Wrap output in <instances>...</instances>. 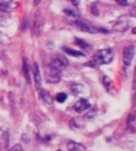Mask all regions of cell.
Returning a JSON list of instances; mask_svg holds the SVG:
<instances>
[{
  "instance_id": "1",
  "label": "cell",
  "mask_w": 136,
  "mask_h": 151,
  "mask_svg": "<svg viewBox=\"0 0 136 151\" xmlns=\"http://www.w3.org/2000/svg\"><path fill=\"white\" fill-rule=\"evenodd\" d=\"M114 58V51L111 48H106L104 50H98L95 55L89 62L88 65L91 67L98 68L104 64L111 63Z\"/></svg>"
},
{
  "instance_id": "2",
  "label": "cell",
  "mask_w": 136,
  "mask_h": 151,
  "mask_svg": "<svg viewBox=\"0 0 136 151\" xmlns=\"http://www.w3.org/2000/svg\"><path fill=\"white\" fill-rule=\"evenodd\" d=\"M68 64L69 62L66 56L62 55H56L51 59L50 63L48 64V67L61 72L68 66Z\"/></svg>"
},
{
  "instance_id": "3",
  "label": "cell",
  "mask_w": 136,
  "mask_h": 151,
  "mask_svg": "<svg viewBox=\"0 0 136 151\" xmlns=\"http://www.w3.org/2000/svg\"><path fill=\"white\" fill-rule=\"evenodd\" d=\"M75 25L80 29L81 31L85 32H89V33H95L98 32V28H96L95 27H94L90 22H88V21L83 20V19H77L74 22Z\"/></svg>"
},
{
  "instance_id": "4",
  "label": "cell",
  "mask_w": 136,
  "mask_h": 151,
  "mask_svg": "<svg viewBox=\"0 0 136 151\" xmlns=\"http://www.w3.org/2000/svg\"><path fill=\"white\" fill-rule=\"evenodd\" d=\"M61 71L48 67V69L45 71V80L47 82L51 84H56L61 81Z\"/></svg>"
},
{
  "instance_id": "5",
  "label": "cell",
  "mask_w": 136,
  "mask_h": 151,
  "mask_svg": "<svg viewBox=\"0 0 136 151\" xmlns=\"http://www.w3.org/2000/svg\"><path fill=\"white\" fill-rule=\"evenodd\" d=\"M135 56V47L133 45H128L124 48L122 53V61L125 66H130Z\"/></svg>"
},
{
  "instance_id": "6",
  "label": "cell",
  "mask_w": 136,
  "mask_h": 151,
  "mask_svg": "<svg viewBox=\"0 0 136 151\" xmlns=\"http://www.w3.org/2000/svg\"><path fill=\"white\" fill-rule=\"evenodd\" d=\"M90 104H89V102H88L87 99H85V98H81L79 99L75 105H74V109H75V111L77 112V113H78V114H81V113H83V111H85V110H87L89 108H90Z\"/></svg>"
},
{
  "instance_id": "7",
  "label": "cell",
  "mask_w": 136,
  "mask_h": 151,
  "mask_svg": "<svg viewBox=\"0 0 136 151\" xmlns=\"http://www.w3.org/2000/svg\"><path fill=\"white\" fill-rule=\"evenodd\" d=\"M11 16L7 10L0 9V27H8L11 23Z\"/></svg>"
},
{
  "instance_id": "8",
  "label": "cell",
  "mask_w": 136,
  "mask_h": 151,
  "mask_svg": "<svg viewBox=\"0 0 136 151\" xmlns=\"http://www.w3.org/2000/svg\"><path fill=\"white\" fill-rule=\"evenodd\" d=\"M33 75H34V81H35V86L37 90H40L42 85V78H41L40 70L38 64L34 63L33 64Z\"/></svg>"
},
{
  "instance_id": "9",
  "label": "cell",
  "mask_w": 136,
  "mask_h": 151,
  "mask_svg": "<svg viewBox=\"0 0 136 151\" xmlns=\"http://www.w3.org/2000/svg\"><path fill=\"white\" fill-rule=\"evenodd\" d=\"M67 150L68 151H86V148L83 144L74 141H70L66 145Z\"/></svg>"
},
{
  "instance_id": "10",
  "label": "cell",
  "mask_w": 136,
  "mask_h": 151,
  "mask_svg": "<svg viewBox=\"0 0 136 151\" xmlns=\"http://www.w3.org/2000/svg\"><path fill=\"white\" fill-rule=\"evenodd\" d=\"M40 96L43 101L47 104H52L54 102V99L50 93L45 89H40Z\"/></svg>"
},
{
  "instance_id": "11",
  "label": "cell",
  "mask_w": 136,
  "mask_h": 151,
  "mask_svg": "<svg viewBox=\"0 0 136 151\" xmlns=\"http://www.w3.org/2000/svg\"><path fill=\"white\" fill-rule=\"evenodd\" d=\"M23 73H24L25 79L26 80V82L30 85L31 84V77H30V68H29V64H28V60L24 57L23 58Z\"/></svg>"
},
{
  "instance_id": "12",
  "label": "cell",
  "mask_w": 136,
  "mask_h": 151,
  "mask_svg": "<svg viewBox=\"0 0 136 151\" xmlns=\"http://www.w3.org/2000/svg\"><path fill=\"white\" fill-rule=\"evenodd\" d=\"M63 50H64L66 53H67L68 55L72 56H75V57H82V56H85L84 53L79 51V50H73L72 48L69 47H63Z\"/></svg>"
},
{
  "instance_id": "13",
  "label": "cell",
  "mask_w": 136,
  "mask_h": 151,
  "mask_svg": "<svg viewBox=\"0 0 136 151\" xmlns=\"http://www.w3.org/2000/svg\"><path fill=\"white\" fill-rule=\"evenodd\" d=\"M127 127L132 132H135V117L133 114H129L127 119Z\"/></svg>"
},
{
  "instance_id": "14",
  "label": "cell",
  "mask_w": 136,
  "mask_h": 151,
  "mask_svg": "<svg viewBox=\"0 0 136 151\" xmlns=\"http://www.w3.org/2000/svg\"><path fill=\"white\" fill-rule=\"evenodd\" d=\"M128 27V23L127 21L125 20H122V21H118L117 23L115 25L114 27V29L116 31H119V32H122V31H125L127 30Z\"/></svg>"
},
{
  "instance_id": "15",
  "label": "cell",
  "mask_w": 136,
  "mask_h": 151,
  "mask_svg": "<svg viewBox=\"0 0 136 151\" xmlns=\"http://www.w3.org/2000/svg\"><path fill=\"white\" fill-rule=\"evenodd\" d=\"M75 44L77 45H78L80 48H82V49L85 50H91V45L89 44H88L85 40L76 38L75 39Z\"/></svg>"
},
{
  "instance_id": "16",
  "label": "cell",
  "mask_w": 136,
  "mask_h": 151,
  "mask_svg": "<svg viewBox=\"0 0 136 151\" xmlns=\"http://www.w3.org/2000/svg\"><path fill=\"white\" fill-rule=\"evenodd\" d=\"M70 88H71V91H72V93L76 96L79 95L82 92V91H83V86L81 84H78V83L72 84Z\"/></svg>"
},
{
  "instance_id": "17",
  "label": "cell",
  "mask_w": 136,
  "mask_h": 151,
  "mask_svg": "<svg viewBox=\"0 0 136 151\" xmlns=\"http://www.w3.org/2000/svg\"><path fill=\"white\" fill-rule=\"evenodd\" d=\"M103 85H104V86L105 87V89L109 91L112 87V80H111L109 77H107V76L105 75L104 77H103Z\"/></svg>"
},
{
  "instance_id": "18",
  "label": "cell",
  "mask_w": 136,
  "mask_h": 151,
  "mask_svg": "<svg viewBox=\"0 0 136 151\" xmlns=\"http://www.w3.org/2000/svg\"><path fill=\"white\" fill-rule=\"evenodd\" d=\"M56 101L60 104H63L66 102V100L67 99V95L64 93V92H60L58 93L56 96Z\"/></svg>"
},
{
  "instance_id": "19",
  "label": "cell",
  "mask_w": 136,
  "mask_h": 151,
  "mask_svg": "<svg viewBox=\"0 0 136 151\" xmlns=\"http://www.w3.org/2000/svg\"><path fill=\"white\" fill-rule=\"evenodd\" d=\"M64 12L67 15V16H72V17H76V16H78V12L76 10V9H65Z\"/></svg>"
},
{
  "instance_id": "20",
  "label": "cell",
  "mask_w": 136,
  "mask_h": 151,
  "mask_svg": "<svg viewBox=\"0 0 136 151\" xmlns=\"http://www.w3.org/2000/svg\"><path fill=\"white\" fill-rule=\"evenodd\" d=\"M10 151H23V149L21 144H16L15 146L12 147Z\"/></svg>"
},
{
  "instance_id": "21",
  "label": "cell",
  "mask_w": 136,
  "mask_h": 151,
  "mask_svg": "<svg viewBox=\"0 0 136 151\" xmlns=\"http://www.w3.org/2000/svg\"><path fill=\"white\" fill-rule=\"evenodd\" d=\"M91 11H92V13L94 14V16H99V10H98V9L97 7H95V6H92V8H91Z\"/></svg>"
},
{
  "instance_id": "22",
  "label": "cell",
  "mask_w": 136,
  "mask_h": 151,
  "mask_svg": "<svg viewBox=\"0 0 136 151\" xmlns=\"http://www.w3.org/2000/svg\"><path fill=\"white\" fill-rule=\"evenodd\" d=\"M6 134V132H4V131H3L1 128H0V138H2V137H4V136Z\"/></svg>"
},
{
  "instance_id": "23",
  "label": "cell",
  "mask_w": 136,
  "mask_h": 151,
  "mask_svg": "<svg viewBox=\"0 0 136 151\" xmlns=\"http://www.w3.org/2000/svg\"><path fill=\"white\" fill-rule=\"evenodd\" d=\"M117 3L118 4H122V5H126V4H128V1H121V0H118L117 1Z\"/></svg>"
},
{
  "instance_id": "24",
  "label": "cell",
  "mask_w": 136,
  "mask_h": 151,
  "mask_svg": "<svg viewBox=\"0 0 136 151\" xmlns=\"http://www.w3.org/2000/svg\"><path fill=\"white\" fill-rule=\"evenodd\" d=\"M79 3H80V1H72V4L73 5H75V6H77V5H78L79 4Z\"/></svg>"
},
{
  "instance_id": "25",
  "label": "cell",
  "mask_w": 136,
  "mask_h": 151,
  "mask_svg": "<svg viewBox=\"0 0 136 151\" xmlns=\"http://www.w3.org/2000/svg\"><path fill=\"white\" fill-rule=\"evenodd\" d=\"M133 32H134V33H135V27H134V28H133Z\"/></svg>"
},
{
  "instance_id": "26",
  "label": "cell",
  "mask_w": 136,
  "mask_h": 151,
  "mask_svg": "<svg viewBox=\"0 0 136 151\" xmlns=\"http://www.w3.org/2000/svg\"><path fill=\"white\" fill-rule=\"evenodd\" d=\"M57 151H61V150H57Z\"/></svg>"
}]
</instances>
